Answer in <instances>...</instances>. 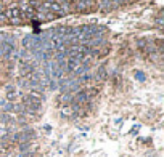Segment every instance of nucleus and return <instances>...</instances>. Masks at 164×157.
Wrapping results in <instances>:
<instances>
[{
	"mask_svg": "<svg viewBox=\"0 0 164 157\" xmlns=\"http://www.w3.org/2000/svg\"><path fill=\"white\" fill-rule=\"evenodd\" d=\"M98 5H100L101 10H109V8H113V2H111V0H100Z\"/></svg>",
	"mask_w": 164,
	"mask_h": 157,
	"instance_id": "obj_10",
	"label": "nucleus"
},
{
	"mask_svg": "<svg viewBox=\"0 0 164 157\" xmlns=\"http://www.w3.org/2000/svg\"><path fill=\"white\" fill-rule=\"evenodd\" d=\"M135 77H137V79H139L140 82H143V80H145V76H143L142 72H137V74H135Z\"/></svg>",
	"mask_w": 164,
	"mask_h": 157,
	"instance_id": "obj_12",
	"label": "nucleus"
},
{
	"mask_svg": "<svg viewBox=\"0 0 164 157\" xmlns=\"http://www.w3.org/2000/svg\"><path fill=\"white\" fill-rule=\"evenodd\" d=\"M18 69H19V74L24 77V76H27L29 72H32L34 71V67H32V63H24V61H19V64H18Z\"/></svg>",
	"mask_w": 164,
	"mask_h": 157,
	"instance_id": "obj_5",
	"label": "nucleus"
},
{
	"mask_svg": "<svg viewBox=\"0 0 164 157\" xmlns=\"http://www.w3.org/2000/svg\"><path fill=\"white\" fill-rule=\"evenodd\" d=\"M7 16V19H21L23 21V16H21V11H19V7L18 5H10L7 8V13H3Z\"/></svg>",
	"mask_w": 164,
	"mask_h": 157,
	"instance_id": "obj_1",
	"label": "nucleus"
},
{
	"mask_svg": "<svg viewBox=\"0 0 164 157\" xmlns=\"http://www.w3.org/2000/svg\"><path fill=\"white\" fill-rule=\"evenodd\" d=\"M113 2V5H122L124 2H127V0H111Z\"/></svg>",
	"mask_w": 164,
	"mask_h": 157,
	"instance_id": "obj_13",
	"label": "nucleus"
},
{
	"mask_svg": "<svg viewBox=\"0 0 164 157\" xmlns=\"http://www.w3.org/2000/svg\"><path fill=\"white\" fill-rule=\"evenodd\" d=\"M89 72V66H85V64H80L74 72L71 74V77H80V76H84V74H87Z\"/></svg>",
	"mask_w": 164,
	"mask_h": 157,
	"instance_id": "obj_6",
	"label": "nucleus"
},
{
	"mask_svg": "<svg viewBox=\"0 0 164 157\" xmlns=\"http://www.w3.org/2000/svg\"><path fill=\"white\" fill-rule=\"evenodd\" d=\"M80 66V60L77 58H66V66H64V72L73 74L74 71Z\"/></svg>",
	"mask_w": 164,
	"mask_h": 157,
	"instance_id": "obj_3",
	"label": "nucleus"
},
{
	"mask_svg": "<svg viewBox=\"0 0 164 157\" xmlns=\"http://www.w3.org/2000/svg\"><path fill=\"white\" fill-rule=\"evenodd\" d=\"M90 99V96H89V93L87 92H84V90H79L74 96H73V103H76V104H79V106H82L84 103H87Z\"/></svg>",
	"mask_w": 164,
	"mask_h": 157,
	"instance_id": "obj_4",
	"label": "nucleus"
},
{
	"mask_svg": "<svg viewBox=\"0 0 164 157\" xmlns=\"http://www.w3.org/2000/svg\"><path fill=\"white\" fill-rule=\"evenodd\" d=\"M0 111H3V112H13V103L7 101V99H0Z\"/></svg>",
	"mask_w": 164,
	"mask_h": 157,
	"instance_id": "obj_8",
	"label": "nucleus"
},
{
	"mask_svg": "<svg viewBox=\"0 0 164 157\" xmlns=\"http://www.w3.org/2000/svg\"><path fill=\"white\" fill-rule=\"evenodd\" d=\"M48 42H50L52 50H57V51L64 50V42H63V37H61V35H52V37L48 39Z\"/></svg>",
	"mask_w": 164,
	"mask_h": 157,
	"instance_id": "obj_2",
	"label": "nucleus"
},
{
	"mask_svg": "<svg viewBox=\"0 0 164 157\" xmlns=\"http://www.w3.org/2000/svg\"><path fill=\"white\" fill-rule=\"evenodd\" d=\"M97 79H100V80H105V79H106V71H105V67H100V69H98Z\"/></svg>",
	"mask_w": 164,
	"mask_h": 157,
	"instance_id": "obj_11",
	"label": "nucleus"
},
{
	"mask_svg": "<svg viewBox=\"0 0 164 157\" xmlns=\"http://www.w3.org/2000/svg\"><path fill=\"white\" fill-rule=\"evenodd\" d=\"M156 23H158V26H162V18H161V16L156 18Z\"/></svg>",
	"mask_w": 164,
	"mask_h": 157,
	"instance_id": "obj_14",
	"label": "nucleus"
},
{
	"mask_svg": "<svg viewBox=\"0 0 164 157\" xmlns=\"http://www.w3.org/2000/svg\"><path fill=\"white\" fill-rule=\"evenodd\" d=\"M73 93H63L61 96H60V101L63 103V104H69L71 101H73Z\"/></svg>",
	"mask_w": 164,
	"mask_h": 157,
	"instance_id": "obj_9",
	"label": "nucleus"
},
{
	"mask_svg": "<svg viewBox=\"0 0 164 157\" xmlns=\"http://www.w3.org/2000/svg\"><path fill=\"white\" fill-rule=\"evenodd\" d=\"M61 116H63L64 119L74 117V112H73V109H71V104H64V106L61 107Z\"/></svg>",
	"mask_w": 164,
	"mask_h": 157,
	"instance_id": "obj_7",
	"label": "nucleus"
}]
</instances>
